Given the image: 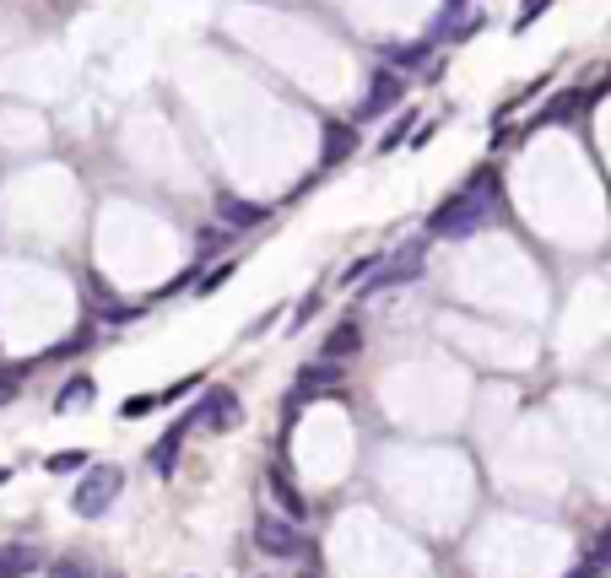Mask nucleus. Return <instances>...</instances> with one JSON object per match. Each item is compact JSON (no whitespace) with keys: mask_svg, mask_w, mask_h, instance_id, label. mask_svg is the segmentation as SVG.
Segmentation results:
<instances>
[{"mask_svg":"<svg viewBox=\"0 0 611 578\" xmlns=\"http://www.w3.org/2000/svg\"><path fill=\"white\" fill-rule=\"evenodd\" d=\"M493 206H498V173L482 168V173H471L466 190L449 195L444 206L428 217V233H438V238H466V233H476V227L493 217Z\"/></svg>","mask_w":611,"mask_h":578,"instance_id":"1","label":"nucleus"},{"mask_svg":"<svg viewBox=\"0 0 611 578\" xmlns=\"http://www.w3.org/2000/svg\"><path fill=\"white\" fill-rule=\"evenodd\" d=\"M125 492V470L119 465H92L82 481H76V492H71V508L82 519H103L114 508V497Z\"/></svg>","mask_w":611,"mask_h":578,"instance_id":"2","label":"nucleus"},{"mask_svg":"<svg viewBox=\"0 0 611 578\" xmlns=\"http://www.w3.org/2000/svg\"><path fill=\"white\" fill-rule=\"evenodd\" d=\"M330 395H347V373H341V362H309V368L292 379V400L287 411H298L303 400H330Z\"/></svg>","mask_w":611,"mask_h":578,"instance_id":"3","label":"nucleus"},{"mask_svg":"<svg viewBox=\"0 0 611 578\" xmlns=\"http://www.w3.org/2000/svg\"><path fill=\"white\" fill-rule=\"evenodd\" d=\"M249 535H255V546L265 551V557H282L287 562V557H298V551H303V530L287 514H260Z\"/></svg>","mask_w":611,"mask_h":578,"instance_id":"4","label":"nucleus"},{"mask_svg":"<svg viewBox=\"0 0 611 578\" xmlns=\"http://www.w3.org/2000/svg\"><path fill=\"white\" fill-rule=\"evenodd\" d=\"M217 222H228L233 233H249V227L271 222V206H260V200H244L233 190H217Z\"/></svg>","mask_w":611,"mask_h":578,"instance_id":"5","label":"nucleus"},{"mask_svg":"<svg viewBox=\"0 0 611 578\" xmlns=\"http://www.w3.org/2000/svg\"><path fill=\"white\" fill-rule=\"evenodd\" d=\"M201 422V411H190V416H179L174 427H168L163 438L152 443V454H146V465L157 470V476H174V465H179V443H184V433H190V427Z\"/></svg>","mask_w":611,"mask_h":578,"instance_id":"6","label":"nucleus"},{"mask_svg":"<svg viewBox=\"0 0 611 578\" xmlns=\"http://www.w3.org/2000/svg\"><path fill=\"white\" fill-rule=\"evenodd\" d=\"M406 98V82L395 71H379L374 82H368V98H363V119H379L384 109H401Z\"/></svg>","mask_w":611,"mask_h":578,"instance_id":"7","label":"nucleus"},{"mask_svg":"<svg viewBox=\"0 0 611 578\" xmlns=\"http://www.w3.org/2000/svg\"><path fill=\"white\" fill-rule=\"evenodd\" d=\"M201 422H211L217 433H233V427L244 422V406H238V395H233V389H211V395H206V406H201Z\"/></svg>","mask_w":611,"mask_h":578,"instance_id":"8","label":"nucleus"},{"mask_svg":"<svg viewBox=\"0 0 611 578\" xmlns=\"http://www.w3.org/2000/svg\"><path fill=\"white\" fill-rule=\"evenodd\" d=\"M33 568H44V551L38 546H28V541L0 546V578H28Z\"/></svg>","mask_w":611,"mask_h":578,"instance_id":"9","label":"nucleus"},{"mask_svg":"<svg viewBox=\"0 0 611 578\" xmlns=\"http://www.w3.org/2000/svg\"><path fill=\"white\" fill-rule=\"evenodd\" d=\"M87 292L98 298V314L109 319V325H125V319H136V308H130L125 298H119V292H114L103 276H92V271H87Z\"/></svg>","mask_w":611,"mask_h":578,"instance_id":"10","label":"nucleus"},{"mask_svg":"<svg viewBox=\"0 0 611 578\" xmlns=\"http://www.w3.org/2000/svg\"><path fill=\"white\" fill-rule=\"evenodd\" d=\"M271 492H276V503H282V514H287L292 524L309 519V503H303V492H298V487H292L287 465H271Z\"/></svg>","mask_w":611,"mask_h":578,"instance_id":"11","label":"nucleus"},{"mask_svg":"<svg viewBox=\"0 0 611 578\" xmlns=\"http://www.w3.org/2000/svg\"><path fill=\"white\" fill-rule=\"evenodd\" d=\"M422 276V238H411V244L390 260V271L374 276V287H395V281H417Z\"/></svg>","mask_w":611,"mask_h":578,"instance_id":"12","label":"nucleus"},{"mask_svg":"<svg viewBox=\"0 0 611 578\" xmlns=\"http://www.w3.org/2000/svg\"><path fill=\"white\" fill-rule=\"evenodd\" d=\"M352 152H357V130H352V125H341V119H336V125H325L320 163H325V168H336V163H347Z\"/></svg>","mask_w":611,"mask_h":578,"instance_id":"13","label":"nucleus"},{"mask_svg":"<svg viewBox=\"0 0 611 578\" xmlns=\"http://www.w3.org/2000/svg\"><path fill=\"white\" fill-rule=\"evenodd\" d=\"M363 352V325L357 319H347V325H336L330 330V341H325V362H347Z\"/></svg>","mask_w":611,"mask_h":578,"instance_id":"14","label":"nucleus"},{"mask_svg":"<svg viewBox=\"0 0 611 578\" xmlns=\"http://www.w3.org/2000/svg\"><path fill=\"white\" fill-rule=\"evenodd\" d=\"M92 395H98V384H92L87 373H76V379H71V384L60 389L55 411H60V416H71V411H82V406H92Z\"/></svg>","mask_w":611,"mask_h":578,"instance_id":"15","label":"nucleus"},{"mask_svg":"<svg viewBox=\"0 0 611 578\" xmlns=\"http://www.w3.org/2000/svg\"><path fill=\"white\" fill-rule=\"evenodd\" d=\"M428 55H433V38H422V44H384V60L401 65V71H417Z\"/></svg>","mask_w":611,"mask_h":578,"instance_id":"16","label":"nucleus"},{"mask_svg":"<svg viewBox=\"0 0 611 578\" xmlns=\"http://www.w3.org/2000/svg\"><path fill=\"white\" fill-rule=\"evenodd\" d=\"M49 578H98V568L82 562V557H60L55 568H49Z\"/></svg>","mask_w":611,"mask_h":578,"instance_id":"17","label":"nucleus"},{"mask_svg":"<svg viewBox=\"0 0 611 578\" xmlns=\"http://www.w3.org/2000/svg\"><path fill=\"white\" fill-rule=\"evenodd\" d=\"M190 389H201V373H190V379H179V384H168V389H157V406H174V400H184Z\"/></svg>","mask_w":611,"mask_h":578,"instance_id":"18","label":"nucleus"},{"mask_svg":"<svg viewBox=\"0 0 611 578\" xmlns=\"http://www.w3.org/2000/svg\"><path fill=\"white\" fill-rule=\"evenodd\" d=\"M87 465V454L82 449H65V454H49V470H55V476H71V470H82Z\"/></svg>","mask_w":611,"mask_h":578,"instance_id":"19","label":"nucleus"},{"mask_svg":"<svg viewBox=\"0 0 611 578\" xmlns=\"http://www.w3.org/2000/svg\"><path fill=\"white\" fill-rule=\"evenodd\" d=\"M411 130H417V114H411V109H406L401 119H395V130H390V136H384V141H379V152H390V146H401V141L411 136Z\"/></svg>","mask_w":611,"mask_h":578,"instance_id":"20","label":"nucleus"},{"mask_svg":"<svg viewBox=\"0 0 611 578\" xmlns=\"http://www.w3.org/2000/svg\"><path fill=\"white\" fill-rule=\"evenodd\" d=\"M584 103H590V92H584V98H557V103H547V119H574Z\"/></svg>","mask_w":611,"mask_h":578,"instance_id":"21","label":"nucleus"},{"mask_svg":"<svg viewBox=\"0 0 611 578\" xmlns=\"http://www.w3.org/2000/svg\"><path fill=\"white\" fill-rule=\"evenodd\" d=\"M374 265H379V260H357V265H347V271H341L336 281H341V287H357V281L374 276Z\"/></svg>","mask_w":611,"mask_h":578,"instance_id":"22","label":"nucleus"},{"mask_svg":"<svg viewBox=\"0 0 611 578\" xmlns=\"http://www.w3.org/2000/svg\"><path fill=\"white\" fill-rule=\"evenodd\" d=\"M146 411H157V395H141V400H125V406H119V416H125V422H141Z\"/></svg>","mask_w":611,"mask_h":578,"instance_id":"23","label":"nucleus"},{"mask_svg":"<svg viewBox=\"0 0 611 578\" xmlns=\"http://www.w3.org/2000/svg\"><path fill=\"white\" fill-rule=\"evenodd\" d=\"M314 308H320V298H314V292H309V298H303L298 308H292V319H287V330H303V325H309V319H314Z\"/></svg>","mask_w":611,"mask_h":578,"instance_id":"24","label":"nucleus"},{"mask_svg":"<svg viewBox=\"0 0 611 578\" xmlns=\"http://www.w3.org/2000/svg\"><path fill=\"white\" fill-rule=\"evenodd\" d=\"M547 6H552V0H525V11H520V17H514V33H525V28H530V22H536Z\"/></svg>","mask_w":611,"mask_h":578,"instance_id":"25","label":"nucleus"},{"mask_svg":"<svg viewBox=\"0 0 611 578\" xmlns=\"http://www.w3.org/2000/svg\"><path fill=\"white\" fill-rule=\"evenodd\" d=\"M228 276H233V265H217V271H206L201 281H195V287H201V292H217V287H222V281H228Z\"/></svg>","mask_w":611,"mask_h":578,"instance_id":"26","label":"nucleus"},{"mask_svg":"<svg viewBox=\"0 0 611 578\" xmlns=\"http://www.w3.org/2000/svg\"><path fill=\"white\" fill-rule=\"evenodd\" d=\"M595 562H601V568H611V524L601 530V541H595Z\"/></svg>","mask_w":611,"mask_h":578,"instance_id":"27","label":"nucleus"},{"mask_svg":"<svg viewBox=\"0 0 611 578\" xmlns=\"http://www.w3.org/2000/svg\"><path fill=\"white\" fill-rule=\"evenodd\" d=\"M595 92H611V65H606V82H601V87H595ZM595 92H590V98H595Z\"/></svg>","mask_w":611,"mask_h":578,"instance_id":"28","label":"nucleus"},{"mask_svg":"<svg viewBox=\"0 0 611 578\" xmlns=\"http://www.w3.org/2000/svg\"><path fill=\"white\" fill-rule=\"evenodd\" d=\"M6 481H11V470H0V487H6Z\"/></svg>","mask_w":611,"mask_h":578,"instance_id":"29","label":"nucleus"}]
</instances>
